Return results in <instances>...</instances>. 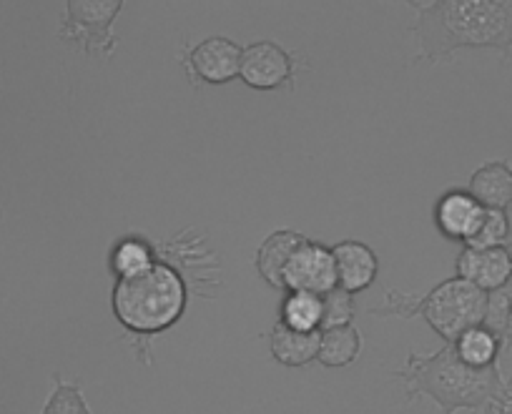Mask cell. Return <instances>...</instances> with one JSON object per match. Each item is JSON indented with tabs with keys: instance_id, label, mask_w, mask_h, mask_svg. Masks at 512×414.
<instances>
[{
	"instance_id": "1",
	"label": "cell",
	"mask_w": 512,
	"mask_h": 414,
	"mask_svg": "<svg viewBox=\"0 0 512 414\" xmlns=\"http://www.w3.org/2000/svg\"><path fill=\"white\" fill-rule=\"evenodd\" d=\"M417 63H445L490 48L512 61V0H410Z\"/></svg>"
},
{
	"instance_id": "2",
	"label": "cell",
	"mask_w": 512,
	"mask_h": 414,
	"mask_svg": "<svg viewBox=\"0 0 512 414\" xmlns=\"http://www.w3.org/2000/svg\"><path fill=\"white\" fill-rule=\"evenodd\" d=\"M405 382L407 399L430 397L442 414H510L512 377H505L500 362L492 367H470L445 344L432 354L410 352L405 367L395 372Z\"/></svg>"
},
{
	"instance_id": "3",
	"label": "cell",
	"mask_w": 512,
	"mask_h": 414,
	"mask_svg": "<svg viewBox=\"0 0 512 414\" xmlns=\"http://www.w3.org/2000/svg\"><path fill=\"white\" fill-rule=\"evenodd\" d=\"M189 307V284L184 271L171 261L159 259L151 269L136 276L116 279L111 289V309L128 337H134V352L151 364L149 342L181 322Z\"/></svg>"
},
{
	"instance_id": "4",
	"label": "cell",
	"mask_w": 512,
	"mask_h": 414,
	"mask_svg": "<svg viewBox=\"0 0 512 414\" xmlns=\"http://www.w3.org/2000/svg\"><path fill=\"white\" fill-rule=\"evenodd\" d=\"M485 312L487 292L465 282L460 276L445 279L422 299L387 289V299H384L382 307L369 309V314H374V317H390V314L402 319L422 317L430 324L432 332L445 339V344L455 342L467 329L480 327L485 322Z\"/></svg>"
},
{
	"instance_id": "5",
	"label": "cell",
	"mask_w": 512,
	"mask_h": 414,
	"mask_svg": "<svg viewBox=\"0 0 512 414\" xmlns=\"http://www.w3.org/2000/svg\"><path fill=\"white\" fill-rule=\"evenodd\" d=\"M121 11L123 0H68L58 38L81 48L88 58H111L121 43L113 33Z\"/></svg>"
},
{
	"instance_id": "6",
	"label": "cell",
	"mask_w": 512,
	"mask_h": 414,
	"mask_svg": "<svg viewBox=\"0 0 512 414\" xmlns=\"http://www.w3.org/2000/svg\"><path fill=\"white\" fill-rule=\"evenodd\" d=\"M299 58L277 41H256L244 46L239 78L254 91L272 93L297 88Z\"/></svg>"
},
{
	"instance_id": "7",
	"label": "cell",
	"mask_w": 512,
	"mask_h": 414,
	"mask_svg": "<svg viewBox=\"0 0 512 414\" xmlns=\"http://www.w3.org/2000/svg\"><path fill=\"white\" fill-rule=\"evenodd\" d=\"M241 53L244 48L226 36L204 38L196 46L184 48L179 63L184 66L191 86H226L239 78Z\"/></svg>"
},
{
	"instance_id": "8",
	"label": "cell",
	"mask_w": 512,
	"mask_h": 414,
	"mask_svg": "<svg viewBox=\"0 0 512 414\" xmlns=\"http://www.w3.org/2000/svg\"><path fill=\"white\" fill-rule=\"evenodd\" d=\"M337 287V264H334L332 246L307 236L284 269V292H307L324 297Z\"/></svg>"
},
{
	"instance_id": "9",
	"label": "cell",
	"mask_w": 512,
	"mask_h": 414,
	"mask_svg": "<svg viewBox=\"0 0 512 414\" xmlns=\"http://www.w3.org/2000/svg\"><path fill=\"white\" fill-rule=\"evenodd\" d=\"M455 271L460 279L475 284L482 292H497L512 282V254L507 251V246H495V249L462 246L455 261Z\"/></svg>"
},
{
	"instance_id": "10",
	"label": "cell",
	"mask_w": 512,
	"mask_h": 414,
	"mask_svg": "<svg viewBox=\"0 0 512 414\" xmlns=\"http://www.w3.org/2000/svg\"><path fill=\"white\" fill-rule=\"evenodd\" d=\"M485 206L475 199L467 189H450L437 199L435 204V226L445 239L467 241L480 229Z\"/></svg>"
},
{
	"instance_id": "11",
	"label": "cell",
	"mask_w": 512,
	"mask_h": 414,
	"mask_svg": "<svg viewBox=\"0 0 512 414\" xmlns=\"http://www.w3.org/2000/svg\"><path fill=\"white\" fill-rule=\"evenodd\" d=\"M337 264V284L349 294H359L372 287L379 276V256L364 241L344 239L332 246Z\"/></svg>"
},
{
	"instance_id": "12",
	"label": "cell",
	"mask_w": 512,
	"mask_h": 414,
	"mask_svg": "<svg viewBox=\"0 0 512 414\" xmlns=\"http://www.w3.org/2000/svg\"><path fill=\"white\" fill-rule=\"evenodd\" d=\"M304 239H307V236L299 234V231L279 229L272 231V234L262 241V246L256 249V274L262 276L264 282L272 289H277V292H284V269H287L294 251L304 244Z\"/></svg>"
},
{
	"instance_id": "13",
	"label": "cell",
	"mask_w": 512,
	"mask_h": 414,
	"mask_svg": "<svg viewBox=\"0 0 512 414\" xmlns=\"http://www.w3.org/2000/svg\"><path fill=\"white\" fill-rule=\"evenodd\" d=\"M467 191L485 209L507 211L512 206V164L505 159L487 161L470 176Z\"/></svg>"
},
{
	"instance_id": "14",
	"label": "cell",
	"mask_w": 512,
	"mask_h": 414,
	"mask_svg": "<svg viewBox=\"0 0 512 414\" xmlns=\"http://www.w3.org/2000/svg\"><path fill=\"white\" fill-rule=\"evenodd\" d=\"M267 337L269 352L284 367H307V364H312L317 359L319 332H294V329L277 322Z\"/></svg>"
},
{
	"instance_id": "15",
	"label": "cell",
	"mask_w": 512,
	"mask_h": 414,
	"mask_svg": "<svg viewBox=\"0 0 512 414\" xmlns=\"http://www.w3.org/2000/svg\"><path fill=\"white\" fill-rule=\"evenodd\" d=\"M159 261V254H156V244L151 239H146L144 234H134L128 231L126 236L116 241L111 246V254H108V269L116 279H123V276H136L141 271L151 269V266Z\"/></svg>"
},
{
	"instance_id": "16",
	"label": "cell",
	"mask_w": 512,
	"mask_h": 414,
	"mask_svg": "<svg viewBox=\"0 0 512 414\" xmlns=\"http://www.w3.org/2000/svg\"><path fill=\"white\" fill-rule=\"evenodd\" d=\"M362 354V332L354 324L322 329L319 332L317 362L327 369H342L357 362Z\"/></svg>"
},
{
	"instance_id": "17",
	"label": "cell",
	"mask_w": 512,
	"mask_h": 414,
	"mask_svg": "<svg viewBox=\"0 0 512 414\" xmlns=\"http://www.w3.org/2000/svg\"><path fill=\"white\" fill-rule=\"evenodd\" d=\"M457 357L462 359L470 367H492V364L500 362V354L505 349V342L497 337L495 332H490L487 327H472L465 334L452 342Z\"/></svg>"
},
{
	"instance_id": "18",
	"label": "cell",
	"mask_w": 512,
	"mask_h": 414,
	"mask_svg": "<svg viewBox=\"0 0 512 414\" xmlns=\"http://www.w3.org/2000/svg\"><path fill=\"white\" fill-rule=\"evenodd\" d=\"M322 297L307 292H287L279 322L294 332H322Z\"/></svg>"
},
{
	"instance_id": "19",
	"label": "cell",
	"mask_w": 512,
	"mask_h": 414,
	"mask_svg": "<svg viewBox=\"0 0 512 414\" xmlns=\"http://www.w3.org/2000/svg\"><path fill=\"white\" fill-rule=\"evenodd\" d=\"M41 414H93V409L88 407L81 382H68L61 374H53V392L48 394Z\"/></svg>"
},
{
	"instance_id": "20",
	"label": "cell",
	"mask_w": 512,
	"mask_h": 414,
	"mask_svg": "<svg viewBox=\"0 0 512 414\" xmlns=\"http://www.w3.org/2000/svg\"><path fill=\"white\" fill-rule=\"evenodd\" d=\"M510 239H512V224L507 211L485 209L480 229L475 231V236H472L465 246H472V249H495V246H507L510 244Z\"/></svg>"
},
{
	"instance_id": "21",
	"label": "cell",
	"mask_w": 512,
	"mask_h": 414,
	"mask_svg": "<svg viewBox=\"0 0 512 414\" xmlns=\"http://www.w3.org/2000/svg\"><path fill=\"white\" fill-rule=\"evenodd\" d=\"M322 329L332 327H344V324H352L354 314H357V304H354V294H349L347 289L337 287L329 294L322 297Z\"/></svg>"
},
{
	"instance_id": "22",
	"label": "cell",
	"mask_w": 512,
	"mask_h": 414,
	"mask_svg": "<svg viewBox=\"0 0 512 414\" xmlns=\"http://www.w3.org/2000/svg\"><path fill=\"white\" fill-rule=\"evenodd\" d=\"M512 344V284H510V314H507V329H505V347Z\"/></svg>"
},
{
	"instance_id": "23",
	"label": "cell",
	"mask_w": 512,
	"mask_h": 414,
	"mask_svg": "<svg viewBox=\"0 0 512 414\" xmlns=\"http://www.w3.org/2000/svg\"><path fill=\"white\" fill-rule=\"evenodd\" d=\"M507 251H510V254H512V239H510V244H507Z\"/></svg>"
}]
</instances>
